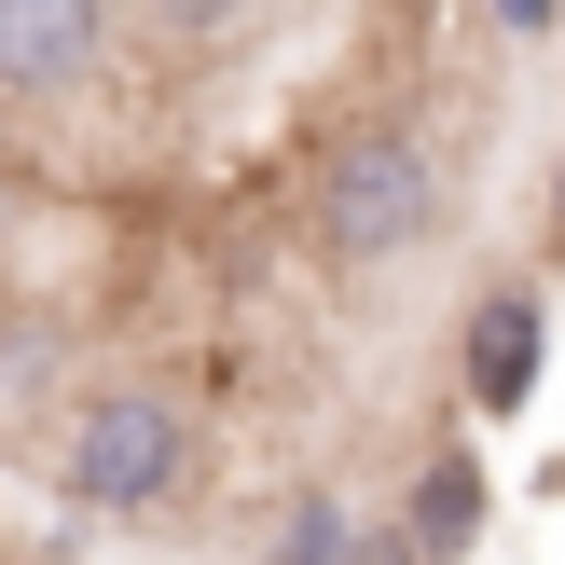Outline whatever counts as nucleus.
<instances>
[{
  "label": "nucleus",
  "instance_id": "5",
  "mask_svg": "<svg viewBox=\"0 0 565 565\" xmlns=\"http://www.w3.org/2000/svg\"><path fill=\"white\" fill-rule=\"evenodd\" d=\"M469 539H483V469H469V456H428V483H414V511H401V552L414 565H456Z\"/></svg>",
  "mask_w": 565,
  "mask_h": 565
},
{
  "label": "nucleus",
  "instance_id": "8",
  "mask_svg": "<svg viewBox=\"0 0 565 565\" xmlns=\"http://www.w3.org/2000/svg\"><path fill=\"white\" fill-rule=\"evenodd\" d=\"M483 14H497V28H511V42H539V28L565 14V0H483Z\"/></svg>",
  "mask_w": 565,
  "mask_h": 565
},
{
  "label": "nucleus",
  "instance_id": "7",
  "mask_svg": "<svg viewBox=\"0 0 565 565\" xmlns=\"http://www.w3.org/2000/svg\"><path fill=\"white\" fill-rule=\"evenodd\" d=\"M248 14H263V0H152V28H166V42H235Z\"/></svg>",
  "mask_w": 565,
  "mask_h": 565
},
{
  "label": "nucleus",
  "instance_id": "3",
  "mask_svg": "<svg viewBox=\"0 0 565 565\" xmlns=\"http://www.w3.org/2000/svg\"><path fill=\"white\" fill-rule=\"evenodd\" d=\"M110 42V0H0V97H70Z\"/></svg>",
  "mask_w": 565,
  "mask_h": 565
},
{
  "label": "nucleus",
  "instance_id": "1",
  "mask_svg": "<svg viewBox=\"0 0 565 565\" xmlns=\"http://www.w3.org/2000/svg\"><path fill=\"white\" fill-rule=\"evenodd\" d=\"M441 235V152L414 125H359L345 152L318 166V248L331 263H386V248Z\"/></svg>",
  "mask_w": 565,
  "mask_h": 565
},
{
  "label": "nucleus",
  "instance_id": "6",
  "mask_svg": "<svg viewBox=\"0 0 565 565\" xmlns=\"http://www.w3.org/2000/svg\"><path fill=\"white\" fill-rule=\"evenodd\" d=\"M276 565H359L345 497H290V524H276Z\"/></svg>",
  "mask_w": 565,
  "mask_h": 565
},
{
  "label": "nucleus",
  "instance_id": "4",
  "mask_svg": "<svg viewBox=\"0 0 565 565\" xmlns=\"http://www.w3.org/2000/svg\"><path fill=\"white\" fill-rule=\"evenodd\" d=\"M539 359H552L539 290H483V303H469V401H483V414H524V401H539Z\"/></svg>",
  "mask_w": 565,
  "mask_h": 565
},
{
  "label": "nucleus",
  "instance_id": "2",
  "mask_svg": "<svg viewBox=\"0 0 565 565\" xmlns=\"http://www.w3.org/2000/svg\"><path fill=\"white\" fill-rule=\"evenodd\" d=\"M180 469H193V414L152 401V386H97V401L70 414V441H55L70 511H166Z\"/></svg>",
  "mask_w": 565,
  "mask_h": 565
},
{
  "label": "nucleus",
  "instance_id": "9",
  "mask_svg": "<svg viewBox=\"0 0 565 565\" xmlns=\"http://www.w3.org/2000/svg\"><path fill=\"white\" fill-rule=\"evenodd\" d=\"M552 235H565V180H552Z\"/></svg>",
  "mask_w": 565,
  "mask_h": 565
}]
</instances>
